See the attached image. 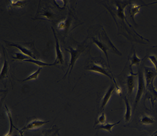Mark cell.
Masks as SVG:
<instances>
[{
    "label": "cell",
    "mask_w": 157,
    "mask_h": 136,
    "mask_svg": "<svg viewBox=\"0 0 157 136\" xmlns=\"http://www.w3.org/2000/svg\"><path fill=\"white\" fill-rule=\"evenodd\" d=\"M124 100L125 103V105H126V112L124 114V122L126 123H129L132 117V108L127 97L124 96Z\"/></svg>",
    "instance_id": "cell-12"
},
{
    "label": "cell",
    "mask_w": 157,
    "mask_h": 136,
    "mask_svg": "<svg viewBox=\"0 0 157 136\" xmlns=\"http://www.w3.org/2000/svg\"><path fill=\"white\" fill-rule=\"evenodd\" d=\"M69 50L67 49V50L71 54V60H70V63L69 64L67 72L66 74H65V75L62 77V79H64L67 74H69H69L71 73V72H72V70L73 69V67L75 65V63L77 61L78 59L80 57V55H81V54L85 50V47H84L83 45H80L78 47L76 48H73L71 47H69Z\"/></svg>",
    "instance_id": "cell-2"
},
{
    "label": "cell",
    "mask_w": 157,
    "mask_h": 136,
    "mask_svg": "<svg viewBox=\"0 0 157 136\" xmlns=\"http://www.w3.org/2000/svg\"><path fill=\"white\" fill-rule=\"evenodd\" d=\"M148 59L153 64L155 68V70L157 72V57L154 55H151L148 57Z\"/></svg>",
    "instance_id": "cell-25"
},
{
    "label": "cell",
    "mask_w": 157,
    "mask_h": 136,
    "mask_svg": "<svg viewBox=\"0 0 157 136\" xmlns=\"http://www.w3.org/2000/svg\"><path fill=\"white\" fill-rule=\"evenodd\" d=\"M58 131L54 130V129L51 130H45L44 131V136H56V133Z\"/></svg>",
    "instance_id": "cell-26"
},
{
    "label": "cell",
    "mask_w": 157,
    "mask_h": 136,
    "mask_svg": "<svg viewBox=\"0 0 157 136\" xmlns=\"http://www.w3.org/2000/svg\"><path fill=\"white\" fill-rule=\"evenodd\" d=\"M102 36L104 40L105 41V42L107 43L106 45H107V47L108 48L112 49V51H113L115 53L118 54L119 55H122V54L119 51H118V50L117 49V48L112 44L111 41L108 38V37L107 36L104 30H102Z\"/></svg>",
    "instance_id": "cell-13"
},
{
    "label": "cell",
    "mask_w": 157,
    "mask_h": 136,
    "mask_svg": "<svg viewBox=\"0 0 157 136\" xmlns=\"http://www.w3.org/2000/svg\"><path fill=\"white\" fill-rule=\"evenodd\" d=\"M25 3L26 2L24 1H11V6L13 8H21L25 5Z\"/></svg>",
    "instance_id": "cell-22"
},
{
    "label": "cell",
    "mask_w": 157,
    "mask_h": 136,
    "mask_svg": "<svg viewBox=\"0 0 157 136\" xmlns=\"http://www.w3.org/2000/svg\"><path fill=\"white\" fill-rule=\"evenodd\" d=\"M40 12H41L40 15L41 17H45V19L47 20H51L54 17L52 11L48 8H43L42 9H41Z\"/></svg>",
    "instance_id": "cell-17"
},
{
    "label": "cell",
    "mask_w": 157,
    "mask_h": 136,
    "mask_svg": "<svg viewBox=\"0 0 157 136\" xmlns=\"http://www.w3.org/2000/svg\"><path fill=\"white\" fill-rule=\"evenodd\" d=\"M88 68H86L87 70L91 71V72H93L95 73H98V74H101L103 75H105L107 76L109 79L113 80V82L114 83V85H115V87H117L118 85H117V83L115 81V80L114 79V77H113V75L112 74H111L106 68H105L104 66H103L102 65H101L100 63H98L94 62L91 63L89 64L87 66Z\"/></svg>",
    "instance_id": "cell-4"
},
{
    "label": "cell",
    "mask_w": 157,
    "mask_h": 136,
    "mask_svg": "<svg viewBox=\"0 0 157 136\" xmlns=\"http://www.w3.org/2000/svg\"><path fill=\"white\" fill-rule=\"evenodd\" d=\"M137 74H138V85H137V93L135 97V106H134L135 109V108L137 107L139 102L140 101L141 99L143 96V94L146 89L144 73L142 72L141 69H139Z\"/></svg>",
    "instance_id": "cell-3"
},
{
    "label": "cell",
    "mask_w": 157,
    "mask_h": 136,
    "mask_svg": "<svg viewBox=\"0 0 157 136\" xmlns=\"http://www.w3.org/2000/svg\"><path fill=\"white\" fill-rule=\"evenodd\" d=\"M97 122H98V123H99V125H102V124L105 123V122H106L105 114L104 113H101L98 118Z\"/></svg>",
    "instance_id": "cell-24"
},
{
    "label": "cell",
    "mask_w": 157,
    "mask_h": 136,
    "mask_svg": "<svg viewBox=\"0 0 157 136\" xmlns=\"http://www.w3.org/2000/svg\"><path fill=\"white\" fill-rule=\"evenodd\" d=\"M157 72L152 68L146 67L144 72V76L146 82V89L149 90L154 99V101L157 99V90L154 85V81L157 76Z\"/></svg>",
    "instance_id": "cell-1"
},
{
    "label": "cell",
    "mask_w": 157,
    "mask_h": 136,
    "mask_svg": "<svg viewBox=\"0 0 157 136\" xmlns=\"http://www.w3.org/2000/svg\"><path fill=\"white\" fill-rule=\"evenodd\" d=\"M41 71V68L39 67V69L35 72L33 74H31L29 75L27 78L23 80L22 81H29V80H32L37 79L39 76L40 72Z\"/></svg>",
    "instance_id": "cell-21"
},
{
    "label": "cell",
    "mask_w": 157,
    "mask_h": 136,
    "mask_svg": "<svg viewBox=\"0 0 157 136\" xmlns=\"http://www.w3.org/2000/svg\"><path fill=\"white\" fill-rule=\"evenodd\" d=\"M8 45L11 47H15L17 49H19L21 52V53H22L23 54H24L28 57H30L32 59H37L34 56L33 52L26 47H24V46L18 44H16V43H8Z\"/></svg>",
    "instance_id": "cell-9"
},
{
    "label": "cell",
    "mask_w": 157,
    "mask_h": 136,
    "mask_svg": "<svg viewBox=\"0 0 157 136\" xmlns=\"http://www.w3.org/2000/svg\"><path fill=\"white\" fill-rule=\"evenodd\" d=\"M29 58H31L23 54L22 53H16L15 55L13 57V59L21 61H23V62L25 60L29 59Z\"/></svg>",
    "instance_id": "cell-23"
},
{
    "label": "cell",
    "mask_w": 157,
    "mask_h": 136,
    "mask_svg": "<svg viewBox=\"0 0 157 136\" xmlns=\"http://www.w3.org/2000/svg\"><path fill=\"white\" fill-rule=\"evenodd\" d=\"M52 32H53V33H54V38L56 39V61H55L54 63L55 65H56L57 64H60V63L63 64L64 59H63V56L62 51L61 50V47H60L58 39L56 36L55 30L53 28H52Z\"/></svg>",
    "instance_id": "cell-5"
},
{
    "label": "cell",
    "mask_w": 157,
    "mask_h": 136,
    "mask_svg": "<svg viewBox=\"0 0 157 136\" xmlns=\"http://www.w3.org/2000/svg\"><path fill=\"white\" fill-rule=\"evenodd\" d=\"M115 85H110V87L108 89L107 92L104 95V96L102 98V101H101V107H100L101 111H102L104 109L105 107H106L108 102H109L111 97L112 96V94L115 90Z\"/></svg>",
    "instance_id": "cell-7"
},
{
    "label": "cell",
    "mask_w": 157,
    "mask_h": 136,
    "mask_svg": "<svg viewBox=\"0 0 157 136\" xmlns=\"http://www.w3.org/2000/svg\"><path fill=\"white\" fill-rule=\"evenodd\" d=\"M4 62L3 66L1 69V74H0V79L1 80L6 79V78H8V74H9V63L6 58V55L4 54Z\"/></svg>",
    "instance_id": "cell-14"
},
{
    "label": "cell",
    "mask_w": 157,
    "mask_h": 136,
    "mask_svg": "<svg viewBox=\"0 0 157 136\" xmlns=\"http://www.w3.org/2000/svg\"><path fill=\"white\" fill-rule=\"evenodd\" d=\"M48 121H43L41 120H38V119H35L30 122H29L28 124L26 125L24 127H23L21 131L24 132L25 131L30 130H34V129H39L40 127L43 126V125H45L47 123H48Z\"/></svg>",
    "instance_id": "cell-6"
},
{
    "label": "cell",
    "mask_w": 157,
    "mask_h": 136,
    "mask_svg": "<svg viewBox=\"0 0 157 136\" xmlns=\"http://www.w3.org/2000/svg\"><path fill=\"white\" fill-rule=\"evenodd\" d=\"M140 123L143 125H152L155 123V120L151 116L144 115L141 117Z\"/></svg>",
    "instance_id": "cell-19"
},
{
    "label": "cell",
    "mask_w": 157,
    "mask_h": 136,
    "mask_svg": "<svg viewBox=\"0 0 157 136\" xmlns=\"http://www.w3.org/2000/svg\"><path fill=\"white\" fill-rule=\"evenodd\" d=\"M121 121H119L117 123H104L102 125H98L96 127V129H102V130H105L108 131L109 133H111L112 132V129L113 127L116 126V125H119Z\"/></svg>",
    "instance_id": "cell-16"
},
{
    "label": "cell",
    "mask_w": 157,
    "mask_h": 136,
    "mask_svg": "<svg viewBox=\"0 0 157 136\" xmlns=\"http://www.w3.org/2000/svg\"><path fill=\"white\" fill-rule=\"evenodd\" d=\"M6 112H7V115L8 116V118L10 120V129L9 132L6 134L5 136H12V133H13V128H16L15 127V126L13 125V123L12 121V118L11 112L10 111V110L9 109V108H8L6 105Z\"/></svg>",
    "instance_id": "cell-20"
},
{
    "label": "cell",
    "mask_w": 157,
    "mask_h": 136,
    "mask_svg": "<svg viewBox=\"0 0 157 136\" xmlns=\"http://www.w3.org/2000/svg\"><path fill=\"white\" fill-rule=\"evenodd\" d=\"M157 47V46H155V47Z\"/></svg>",
    "instance_id": "cell-29"
},
{
    "label": "cell",
    "mask_w": 157,
    "mask_h": 136,
    "mask_svg": "<svg viewBox=\"0 0 157 136\" xmlns=\"http://www.w3.org/2000/svg\"><path fill=\"white\" fill-rule=\"evenodd\" d=\"M24 62H26L32 63H34V65L39 66V67H44V66H54V63H48L44 62L43 61H39L38 59H34L32 58H29L26 60H25Z\"/></svg>",
    "instance_id": "cell-15"
},
{
    "label": "cell",
    "mask_w": 157,
    "mask_h": 136,
    "mask_svg": "<svg viewBox=\"0 0 157 136\" xmlns=\"http://www.w3.org/2000/svg\"><path fill=\"white\" fill-rule=\"evenodd\" d=\"M137 74H133L132 72L130 74L129 76L127 77L126 80V86H127V90H128V94L131 96L132 93H133V91L135 88V85H136V81H135V78H136V75H137Z\"/></svg>",
    "instance_id": "cell-8"
},
{
    "label": "cell",
    "mask_w": 157,
    "mask_h": 136,
    "mask_svg": "<svg viewBox=\"0 0 157 136\" xmlns=\"http://www.w3.org/2000/svg\"><path fill=\"white\" fill-rule=\"evenodd\" d=\"M157 2H152V3H151V4H146V5H137V4H132V6H130L129 8V14H130V17H131L132 20L133 21V22L135 23V15H136V14H137V13L140 12L141 8L143 6H150V5H152V4H157Z\"/></svg>",
    "instance_id": "cell-10"
},
{
    "label": "cell",
    "mask_w": 157,
    "mask_h": 136,
    "mask_svg": "<svg viewBox=\"0 0 157 136\" xmlns=\"http://www.w3.org/2000/svg\"><path fill=\"white\" fill-rule=\"evenodd\" d=\"M116 87V90H117V93L119 94V95H120V94H122V90H121V89L119 87Z\"/></svg>",
    "instance_id": "cell-27"
},
{
    "label": "cell",
    "mask_w": 157,
    "mask_h": 136,
    "mask_svg": "<svg viewBox=\"0 0 157 136\" xmlns=\"http://www.w3.org/2000/svg\"><path fill=\"white\" fill-rule=\"evenodd\" d=\"M143 60V59H141L140 58H139L138 56L136 54V51L134 50L133 51V55L130 58V68L131 69V71L132 72V68L133 66H135V65H139L141 61Z\"/></svg>",
    "instance_id": "cell-18"
},
{
    "label": "cell",
    "mask_w": 157,
    "mask_h": 136,
    "mask_svg": "<svg viewBox=\"0 0 157 136\" xmlns=\"http://www.w3.org/2000/svg\"><path fill=\"white\" fill-rule=\"evenodd\" d=\"M18 131H19V134H20L21 136H23V132L22 131L20 130H18Z\"/></svg>",
    "instance_id": "cell-28"
},
{
    "label": "cell",
    "mask_w": 157,
    "mask_h": 136,
    "mask_svg": "<svg viewBox=\"0 0 157 136\" xmlns=\"http://www.w3.org/2000/svg\"><path fill=\"white\" fill-rule=\"evenodd\" d=\"M92 40L93 43H94V44L97 45L98 47V48L103 52V53L105 54V57L107 58V62L108 64V66L110 68V65H109V58H108V47H107L106 44H105L104 43H102L100 41L97 39L95 37H92Z\"/></svg>",
    "instance_id": "cell-11"
}]
</instances>
